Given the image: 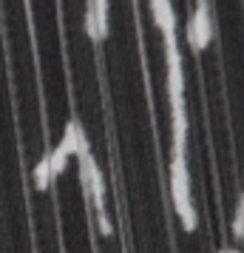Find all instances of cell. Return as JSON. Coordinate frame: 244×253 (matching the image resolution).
Segmentation results:
<instances>
[{
	"instance_id": "1",
	"label": "cell",
	"mask_w": 244,
	"mask_h": 253,
	"mask_svg": "<svg viewBox=\"0 0 244 253\" xmlns=\"http://www.w3.org/2000/svg\"><path fill=\"white\" fill-rule=\"evenodd\" d=\"M171 194H174V208L179 213V219H182V228L187 233L196 230L199 219H196V208L190 202V173H187L185 157H174L171 160Z\"/></svg>"
},
{
	"instance_id": "2",
	"label": "cell",
	"mask_w": 244,
	"mask_h": 253,
	"mask_svg": "<svg viewBox=\"0 0 244 253\" xmlns=\"http://www.w3.org/2000/svg\"><path fill=\"white\" fill-rule=\"evenodd\" d=\"M80 179H82L85 194L91 196L94 211L103 213L105 211V179H103V171H100V165H97V160H94L91 154L80 157Z\"/></svg>"
},
{
	"instance_id": "3",
	"label": "cell",
	"mask_w": 244,
	"mask_h": 253,
	"mask_svg": "<svg viewBox=\"0 0 244 253\" xmlns=\"http://www.w3.org/2000/svg\"><path fill=\"white\" fill-rule=\"evenodd\" d=\"M213 40V20H210V6L208 0H199L196 3V12L187 23V43L193 51H205L208 43Z\"/></svg>"
},
{
	"instance_id": "4",
	"label": "cell",
	"mask_w": 244,
	"mask_h": 253,
	"mask_svg": "<svg viewBox=\"0 0 244 253\" xmlns=\"http://www.w3.org/2000/svg\"><path fill=\"white\" fill-rule=\"evenodd\" d=\"M60 148L66 151L69 157H85V154H91L88 151V139H85V131H82V126L77 123V120H71L69 126H66V134H63V139H60Z\"/></svg>"
},
{
	"instance_id": "5",
	"label": "cell",
	"mask_w": 244,
	"mask_h": 253,
	"mask_svg": "<svg viewBox=\"0 0 244 253\" xmlns=\"http://www.w3.org/2000/svg\"><path fill=\"white\" fill-rule=\"evenodd\" d=\"M151 12L156 26L162 29L165 37H174L176 35V12H174V3L171 0H151Z\"/></svg>"
},
{
	"instance_id": "6",
	"label": "cell",
	"mask_w": 244,
	"mask_h": 253,
	"mask_svg": "<svg viewBox=\"0 0 244 253\" xmlns=\"http://www.w3.org/2000/svg\"><path fill=\"white\" fill-rule=\"evenodd\" d=\"M85 12L94 14L100 40H105V37H108V0H88V9H85Z\"/></svg>"
},
{
	"instance_id": "7",
	"label": "cell",
	"mask_w": 244,
	"mask_h": 253,
	"mask_svg": "<svg viewBox=\"0 0 244 253\" xmlns=\"http://www.w3.org/2000/svg\"><path fill=\"white\" fill-rule=\"evenodd\" d=\"M46 162H48V171H51V176H60V173L66 171V162H69V154H66V151L60 148H54L51 151V154H48L46 157Z\"/></svg>"
},
{
	"instance_id": "8",
	"label": "cell",
	"mask_w": 244,
	"mask_h": 253,
	"mask_svg": "<svg viewBox=\"0 0 244 253\" xmlns=\"http://www.w3.org/2000/svg\"><path fill=\"white\" fill-rule=\"evenodd\" d=\"M48 182H51V171H48V162L46 160H40L35 165V188L37 191H46Z\"/></svg>"
},
{
	"instance_id": "9",
	"label": "cell",
	"mask_w": 244,
	"mask_h": 253,
	"mask_svg": "<svg viewBox=\"0 0 244 253\" xmlns=\"http://www.w3.org/2000/svg\"><path fill=\"white\" fill-rule=\"evenodd\" d=\"M233 233H236V236H244V194H242V199H239L236 216H233Z\"/></svg>"
},
{
	"instance_id": "10",
	"label": "cell",
	"mask_w": 244,
	"mask_h": 253,
	"mask_svg": "<svg viewBox=\"0 0 244 253\" xmlns=\"http://www.w3.org/2000/svg\"><path fill=\"white\" fill-rule=\"evenodd\" d=\"M97 222H100V230H103V236H111V233H114L111 222H108V216H105V211H103V213H97Z\"/></svg>"
},
{
	"instance_id": "11",
	"label": "cell",
	"mask_w": 244,
	"mask_h": 253,
	"mask_svg": "<svg viewBox=\"0 0 244 253\" xmlns=\"http://www.w3.org/2000/svg\"><path fill=\"white\" fill-rule=\"evenodd\" d=\"M224 253H242V251H224Z\"/></svg>"
},
{
	"instance_id": "12",
	"label": "cell",
	"mask_w": 244,
	"mask_h": 253,
	"mask_svg": "<svg viewBox=\"0 0 244 253\" xmlns=\"http://www.w3.org/2000/svg\"><path fill=\"white\" fill-rule=\"evenodd\" d=\"M219 253H224V251H219Z\"/></svg>"
}]
</instances>
